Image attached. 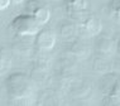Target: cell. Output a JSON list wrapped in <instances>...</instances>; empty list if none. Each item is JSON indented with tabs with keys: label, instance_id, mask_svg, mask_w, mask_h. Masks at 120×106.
<instances>
[{
	"label": "cell",
	"instance_id": "1",
	"mask_svg": "<svg viewBox=\"0 0 120 106\" xmlns=\"http://www.w3.org/2000/svg\"><path fill=\"white\" fill-rule=\"evenodd\" d=\"M8 95L18 104L29 101V99L34 96V83L30 77L25 73H13L5 81Z\"/></svg>",
	"mask_w": 120,
	"mask_h": 106
},
{
	"label": "cell",
	"instance_id": "14",
	"mask_svg": "<svg viewBox=\"0 0 120 106\" xmlns=\"http://www.w3.org/2000/svg\"><path fill=\"white\" fill-rule=\"evenodd\" d=\"M10 1H11V4H22V3H23L24 1V0H10Z\"/></svg>",
	"mask_w": 120,
	"mask_h": 106
},
{
	"label": "cell",
	"instance_id": "4",
	"mask_svg": "<svg viewBox=\"0 0 120 106\" xmlns=\"http://www.w3.org/2000/svg\"><path fill=\"white\" fill-rule=\"evenodd\" d=\"M10 28L15 34L20 37H29V35H35L41 30V24L32 15L22 14L11 20Z\"/></svg>",
	"mask_w": 120,
	"mask_h": 106
},
{
	"label": "cell",
	"instance_id": "8",
	"mask_svg": "<svg viewBox=\"0 0 120 106\" xmlns=\"http://www.w3.org/2000/svg\"><path fill=\"white\" fill-rule=\"evenodd\" d=\"M79 27L76 25V23L72 20V22H63L60 27V32H61V35L64 38V39H73L79 33Z\"/></svg>",
	"mask_w": 120,
	"mask_h": 106
},
{
	"label": "cell",
	"instance_id": "11",
	"mask_svg": "<svg viewBox=\"0 0 120 106\" xmlns=\"http://www.w3.org/2000/svg\"><path fill=\"white\" fill-rule=\"evenodd\" d=\"M10 65H11L10 53L4 47H0V75L6 72V71L10 68Z\"/></svg>",
	"mask_w": 120,
	"mask_h": 106
},
{
	"label": "cell",
	"instance_id": "5",
	"mask_svg": "<svg viewBox=\"0 0 120 106\" xmlns=\"http://www.w3.org/2000/svg\"><path fill=\"white\" fill-rule=\"evenodd\" d=\"M24 9H25V14L32 15L41 25L47 24L51 19L49 8L39 0H28L25 3Z\"/></svg>",
	"mask_w": 120,
	"mask_h": 106
},
{
	"label": "cell",
	"instance_id": "2",
	"mask_svg": "<svg viewBox=\"0 0 120 106\" xmlns=\"http://www.w3.org/2000/svg\"><path fill=\"white\" fill-rule=\"evenodd\" d=\"M100 90L104 96V105L120 106V73H106L100 81Z\"/></svg>",
	"mask_w": 120,
	"mask_h": 106
},
{
	"label": "cell",
	"instance_id": "3",
	"mask_svg": "<svg viewBox=\"0 0 120 106\" xmlns=\"http://www.w3.org/2000/svg\"><path fill=\"white\" fill-rule=\"evenodd\" d=\"M71 18L79 27L80 32L85 33L90 37H95L101 32L102 24L94 14H91L89 10H81L76 13H71Z\"/></svg>",
	"mask_w": 120,
	"mask_h": 106
},
{
	"label": "cell",
	"instance_id": "9",
	"mask_svg": "<svg viewBox=\"0 0 120 106\" xmlns=\"http://www.w3.org/2000/svg\"><path fill=\"white\" fill-rule=\"evenodd\" d=\"M114 48H116V46L108 37H101L96 40V49L102 54H110L114 51Z\"/></svg>",
	"mask_w": 120,
	"mask_h": 106
},
{
	"label": "cell",
	"instance_id": "6",
	"mask_svg": "<svg viewBox=\"0 0 120 106\" xmlns=\"http://www.w3.org/2000/svg\"><path fill=\"white\" fill-rule=\"evenodd\" d=\"M34 43L42 51H51L56 44V33L49 28H43L35 34Z\"/></svg>",
	"mask_w": 120,
	"mask_h": 106
},
{
	"label": "cell",
	"instance_id": "15",
	"mask_svg": "<svg viewBox=\"0 0 120 106\" xmlns=\"http://www.w3.org/2000/svg\"><path fill=\"white\" fill-rule=\"evenodd\" d=\"M116 51H118L119 56H120V39L118 40V43H116Z\"/></svg>",
	"mask_w": 120,
	"mask_h": 106
},
{
	"label": "cell",
	"instance_id": "10",
	"mask_svg": "<svg viewBox=\"0 0 120 106\" xmlns=\"http://www.w3.org/2000/svg\"><path fill=\"white\" fill-rule=\"evenodd\" d=\"M66 3L67 11L70 13H76L81 10H86L87 9V1L86 0H64Z\"/></svg>",
	"mask_w": 120,
	"mask_h": 106
},
{
	"label": "cell",
	"instance_id": "12",
	"mask_svg": "<svg viewBox=\"0 0 120 106\" xmlns=\"http://www.w3.org/2000/svg\"><path fill=\"white\" fill-rule=\"evenodd\" d=\"M108 14L120 23V0H110L108 4Z\"/></svg>",
	"mask_w": 120,
	"mask_h": 106
},
{
	"label": "cell",
	"instance_id": "7",
	"mask_svg": "<svg viewBox=\"0 0 120 106\" xmlns=\"http://www.w3.org/2000/svg\"><path fill=\"white\" fill-rule=\"evenodd\" d=\"M66 49L70 54H72L75 57H79V58H85L89 54V49H87L85 43L79 42V40H73V39H71L68 42Z\"/></svg>",
	"mask_w": 120,
	"mask_h": 106
},
{
	"label": "cell",
	"instance_id": "13",
	"mask_svg": "<svg viewBox=\"0 0 120 106\" xmlns=\"http://www.w3.org/2000/svg\"><path fill=\"white\" fill-rule=\"evenodd\" d=\"M10 4H11L10 0H0V10H5Z\"/></svg>",
	"mask_w": 120,
	"mask_h": 106
}]
</instances>
